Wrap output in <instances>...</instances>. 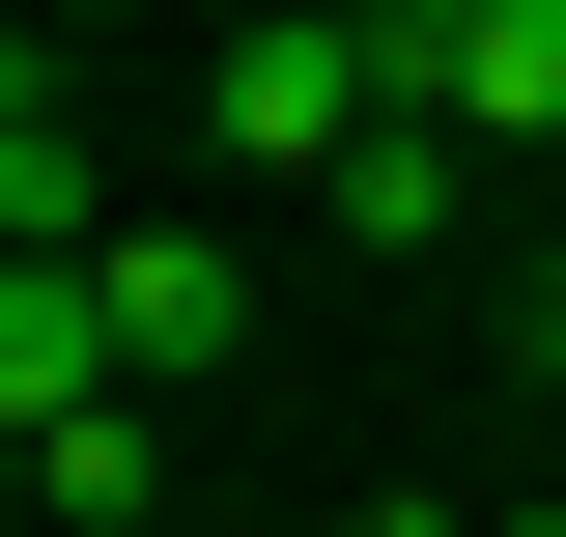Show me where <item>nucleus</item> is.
Here are the masks:
<instances>
[{
	"label": "nucleus",
	"mask_w": 566,
	"mask_h": 537,
	"mask_svg": "<svg viewBox=\"0 0 566 537\" xmlns=\"http://www.w3.org/2000/svg\"><path fill=\"white\" fill-rule=\"evenodd\" d=\"M199 114H227L255 199H340L368 141H397V57H368V0H255V29L199 57Z\"/></svg>",
	"instance_id": "obj_1"
},
{
	"label": "nucleus",
	"mask_w": 566,
	"mask_h": 537,
	"mask_svg": "<svg viewBox=\"0 0 566 537\" xmlns=\"http://www.w3.org/2000/svg\"><path fill=\"white\" fill-rule=\"evenodd\" d=\"M368 57H397V114L482 141V170H538V141H566V0H368Z\"/></svg>",
	"instance_id": "obj_2"
},
{
	"label": "nucleus",
	"mask_w": 566,
	"mask_h": 537,
	"mask_svg": "<svg viewBox=\"0 0 566 537\" xmlns=\"http://www.w3.org/2000/svg\"><path fill=\"white\" fill-rule=\"evenodd\" d=\"M85 283H114V368H142V397H199L227 339H255V255H227V227H114Z\"/></svg>",
	"instance_id": "obj_3"
},
{
	"label": "nucleus",
	"mask_w": 566,
	"mask_h": 537,
	"mask_svg": "<svg viewBox=\"0 0 566 537\" xmlns=\"http://www.w3.org/2000/svg\"><path fill=\"white\" fill-rule=\"evenodd\" d=\"M142 368H114V283L85 255H0V453H29V424H114Z\"/></svg>",
	"instance_id": "obj_4"
},
{
	"label": "nucleus",
	"mask_w": 566,
	"mask_h": 537,
	"mask_svg": "<svg viewBox=\"0 0 566 537\" xmlns=\"http://www.w3.org/2000/svg\"><path fill=\"white\" fill-rule=\"evenodd\" d=\"M0 227H29V255H114V170H85V114H57V57L0 85Z\"/></svg>",
	"instance_id": "obj_5"
},
{
	"label": "nucleus",
	"mask_w": 566,
	"mask_h": 537,
	"mask_svg": "<svg viewBox=\"0 0 566 537\" xmlns=\"http://www.w3.org/2000/svg\"><path fill=\"white\" fill-rule=\"evenodd\" d=\"M312 227H368V255H453V227H482V141H453V114H397V141H368Z\"/></svg>",
	"instance_id": "obj_6"
},
{
	"label": "nucleus",
	"mask_w": 566,
	"mask_h": 537,
	"mask_svg": "<svg viewBox=\"0 0 566 537\" xmlns=\"http://www.w3.org/2000/svg\"><path fill=\"white\" fill-rule=\"evenodd\" d=\"M29 509H57V537H142V509H170V424H142V397L114 424H29Z\"/></svg>",
	"instance_id": "obj_7"
},
{
	"label": "nucleus",
	"mask_w": 566,
	"mask_h": 537,
	"mask_svg": "<svg viewBox=\"0 0 566 537\" xmlns=\"http://www.w3.org/2000/svg\"><path fill=\"white\" fill-rule=\"evenodd\" d=\"M510 368H538V424H566V227L510 255Z\"/></svg>",
	"instance_id": "obj_8"
},
{
	"label": "nucleus",
	"mask_w": 566,
	"mask_h": 537,
	"mask_svg": "<svg viewBox=\"0 0 566 537\" xmlns=\"http://www.w3.org/2000/svg\"><path fill=\"white\" fill-rule=\"evenodd\" d=\"M340 537H482V509H340Z\"/></svg>",
	"instance_id": "obj_9"
},
{
	"label": "nucleus",
	"mask_w": 566,
	"mask_h": 537,
	"mask_svg": "<svg viewBox=\"0 0 566 537\" xmlns=\"http://www.w3.org/2000/svg\"><path fill=\"white\" fill-rule=\"evenodd\" d=\"M57 29H85V0H29V57H57Z\"/></svg>",
	"instance_id": "obj_10"
},
{
	"label": "nucleus",
	"mask_w": 566,
	"mask_h": 537,
	"mask_svg": "<svg viewBox=\"0 0 566 537\" xmlns=\"http://www.w3.org/2000/svg\"><path fill=\"white\" fill-rule=\"evenodd\" d=\"M538 509H566V424H538Z\"/></svg>",
	"instance_id": "obj_11"
},
{
	"label": "nucleus",
	"mask_w": 566,
	"mask_h": 537,
	"mask_svg": "<svg viewBox=\"0 0 566 537\" xmlns=\"http://www.w3.org/2000/svg\"><path fill=\"white\" fill-rule=\"evenodd\" d=\"M482 537H566V509H482Z\"/></svg>",
	"instance_id": "obj_12"
}]
</instances>
